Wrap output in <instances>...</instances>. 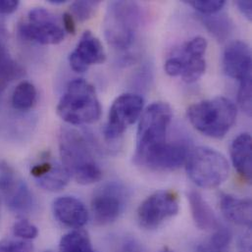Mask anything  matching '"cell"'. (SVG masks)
I'll return each instance as SVG.
<instances>
[{
    "mask_svg": "<svg viewBox=\"0 0 252 252\" xmlns=\"http://www.w3.org/2000/svg\"><path fill=\"white\" fill-rule=\"evenodd\" d=\"M58 141L62 164L71 178L81 185H92L100 181L102 170L87 136L75 128L63 127Z\"/></svg>",
    "mask_w": 252,
    "mask_h": 252,
    "instance_id": "obj_1",
    "label": "cell"
},
{
    "mask_svg": "<svg viewBox=\"0 0 252 252\" xmlns=\"http://www.w3.org/2000/svg\"><path fill=\"white\" fill-rule=\"evenodd\" d=\"M172 117V109L165 102H155L142 113L137 127L133 155L135 164L143 166L168 142L167 131Z\"/></svg>",
    "mask_w": 252,
    "mask_h": 252,
    "instance_id": "obj_2",
    "label": "cell"
},
{
    "mask_svg": "<svg viewBox=\"0 0 252 252\" xmlns=\"http://www.w3.org/2000/svg\"><path fill=\"white\" fill-rule=\"evenodd\" d=\"M59 117L68 124H93L100 118L101 105L95 89L83 79L70 82L57 105Z\"/></svg>",
    "mask_w": 252,
    "mask_h": 252,
    "instance_id": "obj_3",
    "label": "cell"
},
{
    "mask_svg": "<svg viewBox=\"0 0 252 252\" xmlns=\"http://www.w3.org/2000/svg\"><path fill=\"white\" fill-rule=\"evenodd\" d=\"M187 114L190 124L199 132L222 138L236 122L237 107L229 98L217 96L190 105Z\"/></svg>",
    "mask_w": 252,
    "mask_h": 252,
    "instance_id": "obj_4",
    "label": "cell"
},
{
    "mask_svg": "<svg viewBox=\"0 0 252 252\" xmlns=\"http://www.w3.org/2000/svg\"><path fill=\"white\" fill-rule=\"evenodd\" d=\"M141 7L134 1H112L108 4L104 32L108 43L124 51L134 42L142 23Z\"/></svg>",
    "mask_w": 252,
    "mask_h": 252,
    "instance_id": "obj_5",
    "label": "cell"
},
{
    "mask_svg": "<svg viewBox=\"0 0 252 252\" xmlns=\"http://www.w3.org/2000/svg\"><path fill=\"white\" fill-rule=\"evenodd\" d=\"M186 169L189 179L202 189L217 188L230 175V165L226 157L206 146H199L189 151Z\"/></svg>",
    "mask_w": 252,
    "mask_h": 252,
    "instance_id": "obj_6",
    "label": "cell"
},
{
    "mask_svg": "<svg viewBox=\"0 0 252 252\" xmlns=\"http://www.w3.org/2000/svg\"><path fill=\"white\" fill-rule=\"evenodd\" d=\"M127 201L126 189L119 183L109 182L94 193L91 208L94 222L105 226L114 223L123 214Z\"/></svg>",
    "mask_w": 252,
    "mask_h": 252,
    "instance_id": "obj_7",
    "label": "cell"
},
{
    "mask_svg": "<svg viewBox=\"0 0 252 252\" xmlns=\"http://www.w3.org/2000/svg\"><path fill=\"white\" fill-rule=\"evenodd\" d=\"M180 209L179 195L174 190L162 189L150 194L137 209L139 225L153 230L176 216Z\"/></svg>",
    "mask_w": 252,
    "mask_h": 252,
    "instance_id": "obj_8",
    "label": "cell"
},
{
    "mask_svg": "<svg viewBox=\"0 0 252 252\" xmlns=\"http://www.w3.org/2000/svg\"><path fill=\"white\" fill-rule=\"evenodd\" d=\"M0 193L13 213L24 216L33 210L34 197L28 185L6 162H0Z\"/></svg>",
    "mask_w": 252,
    "mask_h": 252,
    "instance_id": "obj_9",
    "label": "cell"
},
{
    "mask_svg": "<svg viewBox=\"0 0 252 252\" xmlns=\"http://www.w3.org/2000/svg\"><path fill=\"white\" fill-rule=\"evenodd\" d=\"M28 17V21L19 26L23 37L45 45L63 41L65 31L52 13L39 7L31 10Z\"/></svg>",
    "mask_w": 252,
    "mask_h": 252,
    "instance_id": "obj_10",
    "label": "cell"
},
{
    "mask_svg": "<svg viewBox=\"0 0 252 252\" xmlns=\"http://www.w3.org/2000/svg\"><path fill=\"white\" fill-rule=\"evenodd\" d=\"M143 98L134 94L118 96L111 105L108 120L104 127V137L108 141L119 138L141 115Z\"/></svg>",
    "mask_w": 252,
    "mask_h": 252,
    "instance_id": "obj_11",
    "label": "cell"
},
{
    "mask_svg": "<svg viewBox=\"0 0 252 252\" xmlns=\"http://www.w3.org/2000/svg\"><path fill=\"white\" fill-rule=\"evenodd\" d=\"M105 60L106 53L102 43L90 31L83 33L75 50L69 56L70 66L77 73H84L90 66L102 64Z\"/></svg>",
    "mask_w": 252,
    "mask_h": 252,
    "instance_id": "obj_12",
    "label": "cell"
},
{
    "mask_svg": "<svg viewBox=\"0 0 252 252\" xmlns=\"http://www.w3.org/2000/svg\"><path fill=\"white\" fill-rule=\"evenodd\" d=\"M252 49L242 40L228 44L224 51V71L230 78L241 83L252 81Z\"/></svg>",
    "mask_w": 252,
    "mask_h": 252,
    "instance_id": "obj_13",
    "label": "cell"
},
{
    "mask_svg": "<svg viewBox=\"0 0 252 252\" xmlns=\"http://www.w3.org/2000/svg\"><path fill=\"white\" fill-rule=\"evenodd\" d=\"M189 151V146L184 140L168 141L146 162L144 168L156 172L177 170L186 164Z\"/></svg>",
    "mask_w": 252,
    "mask_h": 252,
    "instance_id": "obj_14",
    "label": "cell"
},
{
    "mask_svg": "<svg viewBox=\"0 0 252 252\" xmlns=\"http://www.w3.org/2000/svg\"><path fill=\"white\" fill-rule=\"evenodd\" d=\"M31 175L38 187L48 191L63 189L71 178L63 164L52 159L42 160L33 165Z\"/></svg>",
    "mask_w": 252,
    "mask_h": 252,
    "instance_id": "obj_15",
    "label": "cell"
},
{
    "mask_svg": "<svg viewBox=\"0 0 252 252\" xmlns=\"http://www.w3.org/2000/svg\"><path fill=\"white\" fill-rule=\"evenodd\" d=\"M53 213L61 224L76 230L82 229L89 221L87 207L74 196L58 197L53 203Z\"/></svg>",
    "mask_w": 252,
    "mask_h": 252,
    "instance_id": "obj_16",
    "label": "cell"
},
{
    "mask_svg": "<svg viewBox=\"0 0 252 252\" xmlns=\"http://www.w3.org/2000/svg\"><path fill=\"white\" fill-rule=\"evenodd\" d=\"M220 208L223 215L230 222L242 227H252L251 198H239L231 194H222Z\"/></svg>",
    "mask_w": 252,
    "mask_h": 252,
    "instance_id": "obj_17",
    "label": "cell"
},
{
    "mask_svg": "<svg viewBox=\"0 0 252 252\" xmlns=\"http://www.w3.org/2000/svg\"><path fill=\"white\" fill-rule=\"evenodd\" d=\"M188 199L189 201L192 219L199 230L215 232L222 226L210 205L198 191L190 190L188 193Z\"/></svg>",
    "mask_w": 252,
    "mask_h": 252,
    "instance_id": "obj_18",
    "label": "cell"
},
{
    "mask_svg": "<svg viewBox=\"0 0 252 252\" xmlns=\"http://www.w3.org/2000/svg\"><path fill=\"white\" fill-rule=\"evenodd\" d=\"M252 139L248 132L237 136L231 145L232 162L240 176L251 183L252 177Z\"/></svg>",
    "mask_w": 252,
    "mask_h": 252,
    "instance_id": "obj_19",
    "label": "cell"
},
{
    "mask_svg": "<svg viewBox=\"0 0 252 252\" xmlns=\"http://www.w3.org/2000/svg\"><path fill=\"white\" fill-rule=\"evenodd\" d=\"M174 56H176L181 62L182 73L180 77H182L184 82L192 84L198 81L205 73L206 61L203 56L190 54L183 47Z\"/></svg>",
    "mask_w": 252,
    "mask_h": 252,
    "instance_id": "obj_20",
    "label": "cell"
},
{
    "mask_svg": "<svg viewBox=\"0 0 252 252\" xmlns=\"http://www.w3.org/2000/svg\"><path fill=\"white\" fill-rule=\"evenodd\" d=\"M201 21L206 29L220 41H225L234 31V23L226 14L201 15Z\"/></svg>",
    "mask_w": 252,
    "mask_h": 252,
    "instance_id": "obj_21",
    "label": "cell"
},
{
    "mask_svg": "<svg viewBox=\"0 0 252 252\" xmlns=\"http://www.w3.org/2000/svg\"><path fill=\"white\" fill-rule=\"evenodd\" d=\"M60 252H95L89 234L84 230H75L66 234L60 242Z\"/></svg>",
    "mask_w": 252,
    "mask_h": 252,
    "instance_id": "obj_22",
    "label": "cell"
},
{
    "mask_svg": "<svg viewBox=\"0 0 252 252\" xmlns=\"http://www.w3.org/2000/svg\"><path fill=\"white\" fill-rule=\"evenodd\" d=\"M37 93L34 86L29 82L20 83L12 94V105L17 110H29L36 102Z\"/></svg>",
    "mask_w": 252,
    "mask_h": 252,
    "instance_id": "obj_23",
    "label": "cell"
},
{
    "mask_svg": "<svg viewBox=\"0 0 252 252\" xmlns=\"http://www.w3.org/2000/svg\"><path fill=\"white\" fill-rule=\"evenodd\" d=\"M21 73V68L13 60L8 48L0 39V86L19 77Z\"/></svg>",
    "mask_w": 252,
    "mask_h": 252,
    "instance_id": "obj_24",
    "label": "cell"
},
{
    "mask_svg": "<svg viewBox=\"0 0 252 252\" xmlns=\"http://www.w3.org/2000/svg\"><path fill=\"white\" fill-rule=\"evenodd\" d=\"M100 4L99 1H75L71 5V11L73 12L74 16L80 22H86L90 20L95 13L98 5Z\"/></svg>",
    "mask_w": 252,
    "mask_h": 252,
    "instance_id": "obj_25",
    "label": "cell"
},
{
    "mask_svg": "<svg viewBox=\"0 0 252 252\" xmlns=\"http://www.w3.org/2000/svg\"><path fill=\"white\" fill-rule=\"evenodd\" d=\"M187 3L201 15H212L219 13L226 2L224 0H190Z\"/></svg>",
    "mask_w": 252,
    "mask_h": 252,
    "instance_id": "obj_26",
    "label": "cell"
},
{
    "mask_svg": "<svg viewBox=\"0 0 252 252\" xmlns=\"http://www.w3.org/2000/svg\"><path fill=\"white\" fill-rule=\"evenodd\" d=\"M13 235L18 239L25 241L34 240L38 236V229L36 226L29 222L28 220H20L13 226Z\"/></svg>",
    "mask_w": 252,
    "mask_h": 252,
    "instance_id": "obj_27",
    "label": "cell"
},
{
    "mask_svg": "<svg viewBox=\"0 0 252 252\" xmlns=\"http://www.w3.org/2000/svg\"><path fill=\"white\" fill-rule=\"evenodd\" d=\"M232 241V233L225 226H221L218 230L213 232L211 239L208 242L210 250L222 251L226 249Z\"/></svg>",
    "mask_w": 252,
    "mask_h": 252,
    "instance_id": "obj_28",
    "label": "cell"
},
{
    "mask_svg": "<svg viewBox=\"0 0 252 252\" xmlns=\"http://www.w3.org/2000/svg\"><path fill=\"white\" fill-rule=\"evenodd\" d=\"M33 246L30 241L21 239L0 240V252H32Z\"/></svg>",
    "mask_w": 252,
    "mask_h": 252,
    "instance_id": "obj_29",
    "label": "cell"
},
{
    "mask_svg": "<svg viewBox=\"0 0 252 252\" xmlns=\"http://www.w3.org/2000/svg\"><path fill=\"white\" fill-rule=\"evenodd\" d=\"M252 81H247L240 84L238 101L242 110L249 116L252 115Z\"/></svg>",
    "mask_w": 252,
    "mask_h": 252,
    "instance_id": "obj_30",
    "label": "cell"
},
{
    "mask_svg": "<svg viewBox=\"0 0 252 252\" xmlns=\"http://www.w3.org/2000/svg\"><path fill=\"white\" fill-rule=\"evenodd\" d=\"M164 70L167 75L171 77L181 76L182 73V65L180 60L176 56H172L165 62Z\"/></svg>",
    "mask_w": 252,
    "mask_h": 252,
    "instance_id": "obj_31",
    "label": "cell"
},
{
    "mask_svg": "<svg viewBox=\"0 0 252 252\" xmlns=\"http://www.w3.org/2000/svg\"><path fill=\"white\" fill-rule=\"evenodd\" d=\"M121 252H144L140 244L132 239V238H126L122 243Z\"/></svg>",
    "mask_w": 252,
    "mask_h": 252,
    "instance_id": "obj_32",
    "label": "cell"
},
{
    "mask_svg": "<svg viewBox=\"0 0 252 252\" xmlns=\"http://www.w3.org/2000/svg\"><path fill=\"white\" fill-rule=\"evenodd\" d=\"M20 2L17 0H0V14L8 15L14 13L18 7Z\"/></svg>",
    "mask_w": 252,
    "mask_h": 252,
    "instance_id": "obj_33",
    "label": "cell"
},
{
    "mask_svg": "<svg viewBox=\"0 0 252 252\" xmlns=\"http://www.w3.org/2000/svg\"><path fill=\"white\" fill-rule=\"evenodd\" d=\"M63 22V28L64 31H66L70 34H75L76 32V22L74 20V17L70 13H65L62 18Z\"/></svg>",
    "mask_w": 252,
    "mask_h": 252,
    "instance_id": "obj_34",
    "label": "cell"
},
{
    "mask_svg": "<svg viewBox=\"0 0 252 252\" xmlns=\"http://www.w3.org/2000/svg\"><path fill=\"white\" fill-rule=\"evenodd\" d=\"M237 6L241 13L248 19H252V2L251 0H239L237 1Z\"/></svg>",
    "mask_w": 252,
    "mask_h": 252,
    "instance_id": "obj_35",
    "label": "cell"
},
{
    "mask_svg": "<svg viewBox=\"0 0 252 252\" xmlns=\"http://www.w3.org/2000/svg\"><path fill=\"white\" fill-rule=\"evenodd\" d=\"M239 250L240 252H252V239L250 233L241 237L239 241Z\"/></svg>",
    "mask_w": 252,
    "mask_h": 252,
    "instance_id": "obj_36",
    "label": "cell"
},
{
    "mask_svg": "<svg viewBox=\"0 0 252 252\" xmlns=\"http://www.w3.org/2000/svg\"><path fill=\"white\" fill-rule=\"evenodd\" d=\"M48 2L50 4H54V5H57V4H64L66 2V0H48Z\"/></svg>",
    "mask_w": 252,
    "mask_h": 252,
    "instance_id": "obj_37",
    "label": "cell"
},
{
    "mask_svg": "<svg viewBox=\"0 0 252 252\" xmlns=\"http://www.w3.org/2000/svg\"><path fill=\"white\" fill-rule=\"evenodd\" d=\"M173 252V251H171V250H170V249H167V248H166V249H163V250H162V251H161V252Z\"/></svg>",
    "mask_w": 252,
    "mask_h": 252,
    "instance_id": "obj_38",
    "label": "cell"
},
{
    "mask_svg": "<svg viewBox=\"0 0 252 252\" xmlns=\"http://www.w3.org/2000/svg\"></svg>",
    "mask_w": 252,
    "mask_h": 252,
    "instance_id": "obj_39",
    "label": "cell"
}]
</instances>
